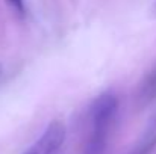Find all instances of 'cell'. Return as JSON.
Returning a JSON list of instances; mask_svg holds the SVG:
<instances>
[{"mask_svg": "<svg viewBox=\"0 0 156 154\" xmlns=\"http://www.w3.org/2000/svg\"><path fill=\"white\" fill-rule=\"evenodd\" d=\"M117 113V98L112 94H105L93 106V130L85 154H102L108 139L111 124Z\"/></svg>", "mask_w": 156, "mask_h": 154, "instance_id": "cell-1", "label": "cell"}, {"mask_svg": "<svg viewBox=\"0 0 156 154\" xmlns=\"http://www.w3.org/2000/svg\"><path fill=\"white\" fill-rule=\"evenodd\" d=\"M65 141V127L59 121H53L44 130L41 138L23 154H58Z\"/></svg>", "mask_w": 156, "mask_h": 154, "instance_id": "cell-2", "label": "cell"}, {"mask_svg": "<svg viewBox=\"0 0 156 154\" xmlns=\"http://www.w3.org/2000/svg\"><path fill=\"white\" fill-rule=\"evenodd\" d=\"M143 95L146 98H155L156 97V71L150 74V77L147 79L144 88H143Z\"/></svg>", "mask_w": 156, "mask_h": 154, "instance_id": "cell-3", "label": "cell"}, {"mask_svg": "<svg viewBox=\"0 0 156 154\" xmlns=\"http://www.w3.org/2000/svg\"><path fill=\"white\" fill-rule=\"evenodd\" d=\"M8 2H9L11 5H14L17 9H20V11L23 9V0H8Z\"/></svg>", "mask_w": 156, "mask_h": 154, "instance_id": "cell-4", "label": "cell"}, {"mask_svg": "<svg viewBox=\"0 0 156 154\" xmlns=\"http://www.w3.org/2000/svg\"><path fill=\"white\" fill-rule=\"evenodd\" d=\"M153 14L156 15V3H155V6H153Z\"/></svg>", "mask_w": 156, "mask_h": 154, "instance_id": "cell-5", "label": "cell"}]
</instances>
